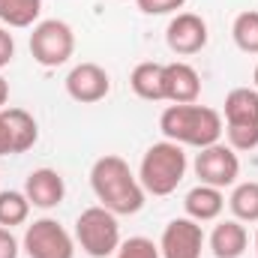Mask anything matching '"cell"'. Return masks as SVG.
I'll return each mask as SVG.
<instances>
[{
	"mask_svg": "<svg viewBox=\"0 0 258 258\" xmlns=\"http://www.w3.org/2000/svg\"><path fill=\"white\" fill-rule=\"evenodd\" d=\"M90 186L99 204L114 216H132L144 207V186L132 174L123 156H114V153L99 156L90 168Z\"/></svg>",
	"mask_w": 258,
	"mask_h": 258,
	"instance_id": "cell-1",
	"label": "cell"
},
{
	"mask_svg": "<svg viewBox=\"0 0 258 258\" xmlns=\"http://www.w3.org/2000/svg\"><path fill=\"white\" fill-rule=\"evenodd\" d=\"M159 129L180 147H210L222 138V114L207 105H168L159 117Z\"/></svg>",
	"mask_w": 258,
	"mask_h": 258,
	"instance_id": "cell-2",
	"label": "cell"
},
{
	"mask_svg": "<svg viewBox=\"0 0 258 258\" xmlns=\"http://www.w3.org/2000/svg\"><path fill=\"white\" fill-rule=\"evenodd\" d=\"M186 174V153L177 141H156L153 147H147L141 168H138V180L144 186V192L150 195H171Z\"/></svg>",
	"mask_w": 258,
	"mask_h": 258,
	"instance_id": "cell-3",
	"label": "cell"
},
{
	"mask_svg": "<svg viewBox=\"0 0 258 258\" xmlns=\"http://www.w3.org/2000/svg\"><path fill=\"white\" fill-rule=\"evenodd\" d=\"M75 240L78 246L90 258H108L117 252L120 246V225L117 216L111 210H105L102 204L81 210V216L75 219Z\"/></svg>",
	"mask_w": 258,
	"mask_h": 258,
	"instance_id": "cell-4",
	"label": "cell"
},
{
	"mask_svg": "<svg viewBox=\"0 0 258 258\" xmlns=\"http://www.w3.org/2000/svg\"><path fill=\"white\" fill-rule=\"evenodd\" d=\"M75 51V33L60 18H45L30 33V54L39 66H63Z\"/></svg>",
	"mask_w": 258,
	"mask_h": 258,
	"instance_id": "cell-5",
	"label": "cell"
},
{
	"mask_svg": "<svg viewBox=\"0 0 258 258\" xmlns=\"http://www.w3.org/2000/svg\"><path fill=\"white\" fill-rule=\"evenodd\" d=\"M24 252L30 258H75V243L57 219H36L24 231Z\"/></svg>",
	"mask_w": 258,
	"mask_h": 258,
	"instance_id": "cell-6",
	"label": "cell"
},
{
	"mask_svg": "<svg viewBox=\"0 0 258 258\" xmlns=\"http://www.w3.org/2000/svg\"><path fill=\"white\" fill-rule=\"evenodd\" d=\"M195 174L204 186H216V189H225L237 180L240 174V159L237 153L228 147V144H210V147H201L198 156H195Z\"/></svg>",
	"mask_w": 258,
	"mask_h": 258,
	"instance_id": "cell-7",
	"label": "cell"
},
{
	"mask_svg": "<svg viewBox=\"0 0 258 258\" xmlns=\"http://www.w3.org/2000/svg\"><path fill=\"white\" fill-rule=\"evenodd\" d=\"M201 246H204L201 222H195L189 216L171 219L162 231V240H159L162 258H201Z\"/></svg>",
	"mask_w": 258,
	"mask_h": 258,
	"instance_id": "cell-8",
	"label": "cell"
},
{
	"mask_svg": "<svg viewBox=\"0 0 258 258\" xmlns=\"http://www.w3.org/2000/svg\"><path fill=\"white\" fill-rule=\"evenodd\" d=\"M108 90H111V78L99 63H78L66 75V93L81 105L102 102Z\"/></svg>",
	"mask_w": 258,
	"mask_h": 258,
	"instance_id": "cell-9",
	"label": "cell"
},
{
	"mask_svg": "<svg viewBox=\"0 0 258 258\" xmlns=\"http://www.w3.org/2000/svg\"><path fill=\"white\" fill-rule=\"evenodd\" d=\"M165 42L174 54L180 57H189L198 54L204 45H207V21L195 12H177L171 21H168V30H165Z\"/></svg>",
	"mask_w": 258,
	"mask_h": 258,
	"instance_id": "cell-10",
	"label": "cell"
},
{
	"mask_svg": "<svg viewBox=\"0 0 258 258\" xmlns=\"http://www.w3.org/2000/svg\"><path fill=\"white\" fill-rule=\"evenodd\" d=\"M162 96L174 105H189L198 102L201 96V75L195 72V66L174 60V63H162Z\"/></svg>",
	"mask_w": 258,
	"mask_h": 258,
	"instance_id": "cell-11",
	"label": "cell"
},
{
	"mask_svg": "<svg viewBox=\"0 0 258 258\" xmlns=\"http://www.w3.org/2000/svg\"><path fill=\"white\" fill-rule=\"evenodd\" d=\"M24 195L33 207L39 210H51L63 201L66 195V183L63 177L54 171V168H36L27 174V183H24Z\"/></svg>",
	"mask_w": 258,
	"mask_h": 258,
	"instance_id": "cell-12",
	"label": "cell"
},
{
	"mask_svg": "<svg viewBox=\"0 0 258 258\" xmlns=\"http://www.w3.org/2000/svg\"><path fill=\"white\" fill-rule=\"evenodd\" d=\"M249 246V234L237 219H222L210 234V249L216 258H240Z\"/></svg>",
	"mask_w": 258,
	"mask_h": 258,
	"instance_id": "cell-13",
	"label": "cell"
},
{
	"mask_svg": "<svg viewBox=\"0 0 258 258\" xmlns=\"http://www.w3.org/2000/svg\"><path fill=\"white\" fill-rule=\"evenodd\" d=\"M183 207H186V216H189V219H195V222H210V219H216V216L222 213L225 195H222V189H216V186L198 183L195 189L186 192Z\"/></svg>",
	"mask_w": 258,
	"mask_h": 258,
	"instance_id": "cell-14",
	"label": "cell"
},
{
	"mask_svg": "<svg viewBox=\"0 0 258 258\" xmlns=\"http://www.w3.org/2000/svg\"><path fill=\"white\" fill-rule=\"evenodd\" d=\"M0 114L12 135V153H27L39 138V126H36L33 114H27L24 108H3Z\"/></svg>",
	"mask_w": 258,
	"mask_h": 258,
	"instance_id": "cell-15",
	"label": "cell"
},
{
	"mask_svg": "<svg viewBox=\"0 0 258 258\" xmlns=\"http://www.w3.org/2000/svg\"><path fill=\"white\" fill-rule=\"evenodd\" d=\"M231 123H258V90L234 87L225 96V126Z\"/></svg>",
	"mask_w": 258,
	"mask_h": 258,
	"instance_id": "cell-16",
	"label": "cell"
},
{
	"mask_svg": "<svg viewBox=\"0 0 258 258\" xmlns=\"http://www.w3.org/2000/svg\"><path fill=\"white\" fill-rule=\"evenodd\" d=\"M129 87L135 90L138 99H147V102H159L165 99L162 96V63H138L129 75Z\"/></svg>",
	"mask_w": 258,
	"mask_h": 258,
	"instance_id": "cell-17",
	"label": "cell"
},
{
	"mask_svg": "<svg viewBox=\"0 0 258 258\" xmlns=\"http://www.w3.org/2000/svg\"><path fill=\"white\" fill-rule=\"evenodd\" d=\"M42 0H0V21L6 27H36Z\"/></svg>",
	"mask_w": 258,
	"mask_h": 258,
	"instance_id": "cell-18",
	"label": "cell"
},
{
	"mask_svg": "<svg viewBox=\"0 0 258 258\" xmlns=\"http://www.w3.org/2000/svg\"><path fill=\"white\" fill-rule=\"evenodd\" d=\"M30 201L27 195L18 192V189H6L0 192V225L3 228H15V225H24L27 216H30Z\"/></svg>",
	"mask_w": 258,
	"mask_h": 258,
	"instance_id": "cell-19",
	"label": "cell"
},
{
	"mask_svg": "<svg viewBox=\"0 0 258 258\" xmlns=\"http://www.w3.org/2000/svg\"><path fill=\"white\" fill-rule=\"evenodd\" d=\"M228 207H231L237 222H258V183L255 180L234 186V192L228 198Z\"/></svg>",
	"mask_w": 258,
	"mask_h": 258,
	"instance_id": "cell-20",
	"label": "cell"
},
{
	"mask_svg": "<svg viewBox=\"0 0 258 258\" xmlns=\"http://www.w3.org/2000/svg\"><path fill=\"white\" fill-rule=\"evenodd\" d=\"M231 36H234V45L243 51V54H258V12H240L231 24Z\"/></svg>",
	"mask_w": 258,
	"mask_h": 258,
	"instance_id": "cell-21",
	"label": "cell"
},
{
	"mask_svg": "<svg viewBox=\"0 0 258 258\" xmlns=\"http://www.w3.org/2000/svg\"><path fill=\"white\" fill-rule=\"evenodd\" d=\"M228 132V147L231 150H255L258 147V123H231Z\"/></svg>",
	"mask_w": 258,
	"mask_h": 258,
	"instance_id": "cell-22",
	"label": "cell"
},
{
	"mask_svg": "<svg viewBox=\"0 0 258 258\" xmlns=\"http://www.w3.org/2000/svg\"><path fill=\"white\" fill-rule=\"evenodd\" d=\"M114 258H162V252L150 237H129L117 246Z\"/></svg>",
	"mask_w": 258,
	"mask_h": 258,
	"instance_id": "cell-23",
	"label": "cell"
},
{
	"mask_svg": "<svg viewBox=\"0 0 258 258\" xmlns=\"http://www.w3.org/2000/svg\"><path fill=\"white\" fill-rule=\"evenodd\" d=\"M135 3H138V9L144 15H168V12L183 9L186 0H135Z\"/></svg>",
	"mask_w": 258,
	"mask_h": 258,
	"instance_id": "cell-24",
	"label": "cell"
},
{
	"mask_svg": "<svg viewBox=\"0 0 258 258\" xmlns=\"http://www.w3.org/2000/svg\"><path fill=\"white\" fill-rule=\"evenodd\" d=\"M12 57H15V39H12V33L0 24V69L9 66Z\"/></svg>",
	"mask_w": 258,
	"mask_h": 258,
	"instance_id": "cell-25",
	"label": "cell"
},
{
	"mask_svg": "<svg viewBox=\"0 0 258 258\" xmlns=\"http://www.w3.org/2000/svg\"><path fill=\"white\" fill-rule=\"evenodd\" d=\"M0 258H18V240L12 228H3V225H0Z\"/></svg>",
	"mask_w": 258,
	"mask_h": 258,
	"instance_id": "cell-26",
	"label": "cell"
},
{
	"mask_svg": "<svg viewBox=\"0 0 258 258\" xmlns=\"http://www.w3.org/2000/svg\"><path fill=\"white\" fill-rule=\"evenodd\" d=\"M0 156H12V135H9L3 114H0Z\"/></svg>",
	"mask_w": 258,
	"mask_h": 258,
	"instance_id": "cell-27",
	"label": "cell"
},
{
	"mask_svg": "<svg viewBox=\"0 0 258 258\" xmlns=\"http://www.w3.org/2000/svg\"><path fill=\"white\" fill-rule=\"evenodd\" d=\"M6 99H9V81L0 75V111H3V105H6Z\"/></svg>",
	"mask_w": 258,
	"mask_h": 258,
	"instance_id": "cell-28",
	"label": "cell"
},
{
	"mask_svg": "<svg viewBox=\"0 0 258 258\" xmlns=\"http://www.w3.org/2000/svg\"><path fill=\"white\" fill-rule=\"evenodd\" d=\"M252 78H255V90H258V66H255V72H252Z\"/></svg>",
	"mask_w": 258,
	"mask_h": 258,
	"instance_id": "cell-29",
	"label": "cell"
},
{
	"mask_svg": "<svg viewBox=\"0 0 258 258\" xmlns=\"http://www.w3.org/2000/svg\"><path fill=\"white\" fill-rule=\"evenodd\" d=\"M255 255H258V231H255Z\"/></svg>",
	"mask_w": 258,
	"mask_h": 258,
	"instance_id": "cell-30",
	"label": "cell"
}]
</instances>
